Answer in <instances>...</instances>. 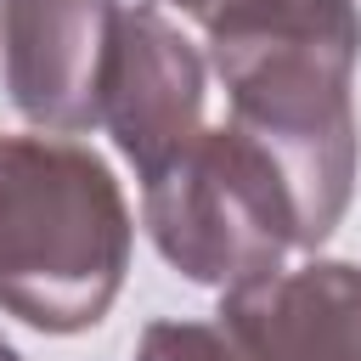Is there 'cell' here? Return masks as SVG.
Wrapping results in <instances>:
<instances>
[{"label":"cell","mask_w":361,"mask_h":361,"mask_svg":"<svg viewBox=\"0 0 361 361\" xmlns=\"http://www.w3.org/2000/svg\"><path fill=\"white\" fill-rule=\"evenodd\" d=\"M203 102H209V62L180 34V23H169L158 0L124 6L107 62L102 124L113 147L135 164V175H152L203 130Z\"/></svg>","instance_id":"4"},{"label":"cell","mask_w":361,"mask_h":361,"mask_svg":"<svg viewBox=\"0 0 361 361\" xmlns=\"http://www.w3.org/2000/svg\"><path fill=\"white\" fill-rule=\"evenodd\" d=\"M135 361H254V355L220 316H203V322H147Z\"/></svg>","instance_id":"6"},{"label":"cell","mask_w":361,"mask_h":361,"mask_svg":"<svg viewBox=\"0 0 361 361\" xmlns=\"http://www.w3.org/2000/svg\"><path fill=\"white\" fill-rule=\"evenodd\" d=\"M164 6H175V11L192 17V23H209V17H220V11L237 6V0H164Z\"/></svg>","instance_id":"7"},{"label":"cell","mask_w":361,"mask_h":361,"mask_svg":"<svg viewBox=\"0 0 361 361\" xmlns=\"http://www.w3.org/2000/svg\"><path fill=\"white\" fill-rule=\"evenodd\" d=\"M118 0H0V73L11 107L45 135L102 124Z\"/></svg>","instance_id":"3"},{"label":"cell","mask_w":361,"mask_h":361,"mask_svg":"<svg viewBox=\"0 0 361 361\" xmlns=\"http://www.w3.org/2000/svg\"><path fill=\"white\" fill-rule=\"evenodd\" d=\"M254 361H361V265L310 259L220 293L214 310Z\"/></svg>","instance_id":"5"},{"label":"cell","mask_w":361,"mask_h":361,"mask_svg":"<svg viewBox=\"0 0 361 361\" xmlns=\"http://www.w3.org/2000/svg\"><path fill=\"white\" fill-rule=\"evenodd\" d=\"M0 361H23V355H17V344H11L6 333H0Z\"/></svg>","instance_id":"8"},{"label":"cell","mask_w":361,"mask_h":361,"mask_svg":"<svg viewBox=\"0 0 361 361\" xmlns=\"http://www.w3.org/2000/svg\"><path fill=\"white\" fill-rule=\"evenodd\" d=\"M141 220L186 282L220 293L282 271L299 248L288 180L237 124H203L175 158L141 175Z\"/></svg>","instance_id":"2"},{"label":"cell","mask_w":361,"mask_h":361,"mask_svg":"<svg viewBox=\"0 0 361 361\" xmlns=\"http://www.w3.org/2000/svg\"><path fill=\"white\" fill-rule=\"evenodd\" d=\"M135 220L102 152L0 130V310L34 333H90L130 271Z\"/></svg>","instance_id":"1"}]
</instances>
